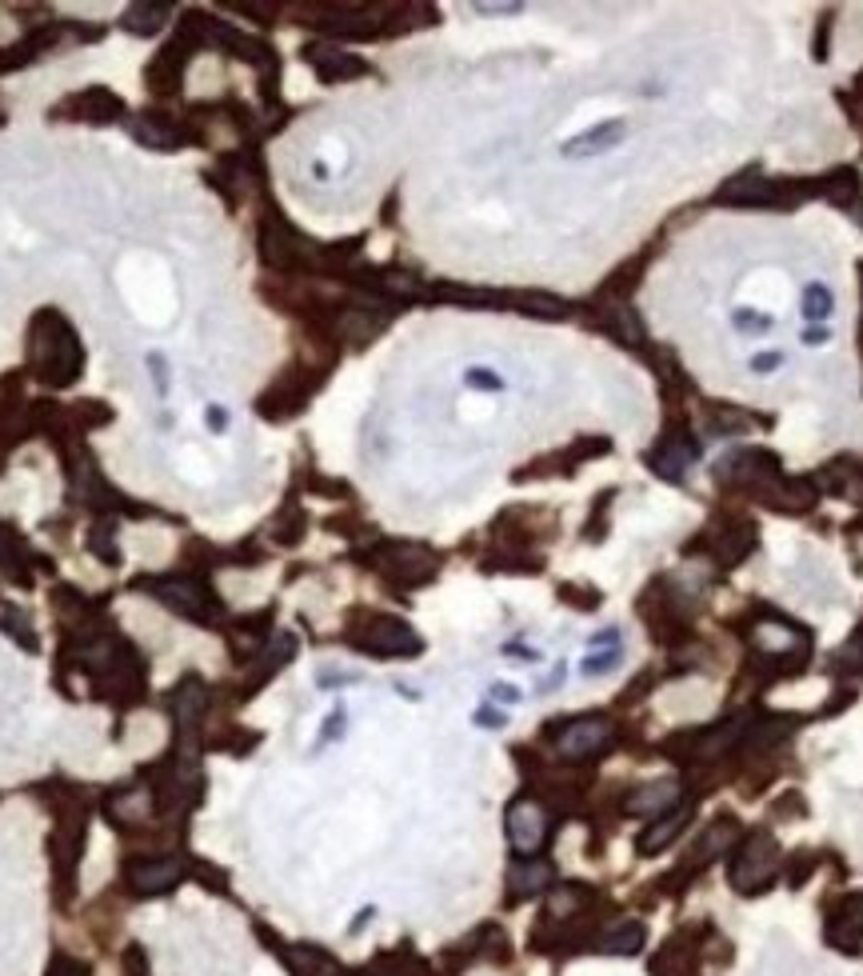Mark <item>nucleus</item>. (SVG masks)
Returning <instances> with one entry per match:
<instances>
[{
	"mask_svg": "<svg viewBox=\"0 0 863 976\" xmlns=\"http://www.w3.org/2000/svg\"><path fill=\"white\" fill-rule=\"evenodd\" d=\"M161 21H164L161 4H133V9L121 17L124 29L136 32V37H148V32H156V29H161Z\"/></svg>",
	"mask_w": 863,
	"mask_h": 976,
	"instance_id": "a878e982",
	"label": "nucleus"
},
{
	"mask_svg": "<svg viewBox=\"0 0 863 976\" xmlns=\"http://www.w3.org/2000/svg\"><path fill=\"white\" fill-rule=\"evenodd\" d=\"M752 548H756V528H752V524H731L728 533H720L716 541H711V553L720 556V565H740Z\"/></svg>",
	"mask_w": 863,
	"mask_h": 976,
	"instance_id": "412c9836",
	"label": "nucleus"
},
{
	"mask_svg": "<svg viewBox=\"0 0 863 976\" xmlns=\"http://www.w3.org/2000/svg\"><path fill=\"white\" fill-rule=\"evenodd\" d=\"M720 201H728V205H743V208L775 205V201H780V188L760 173H743V176H731L728 185L720 188Z\"/></svg>",
	"mask_w": 863,
	"mask_h": 976,
	"instance_id": "9b49d317",
	"label": "nucleus"
},
{
	"mask_svg": "<svg viewBox=\"0 0 863 976\" xmlns=\"http://www.w3.org/2000/svg\"><path fill=\"white\" fill-rule=\"evenodd\" d=\"M308 64L320 72V81H352V76H364L368 64L352 52L336 49V44H308Z\"/></svg>",
	"mask_w": 863,
	"mask_h": 976,
	"instance_id": "9d476101",
	"label": "nucleus"
},
{
	"mask_svg": "<svg viewBox=\"0 0 863 976\" xmlns=\"http://www.w3.org/2000/svg\"><path fill=\"white\" fill-rule=\"evenodd\" d=\"M691 461H696V449H691L684 436H671V441H664L660 449L648 456V464L664 476V481H684Z\"/></svg>",
	"mask_w": 863,
	"mask_h": 976,
	"instance_id": "f3484780",
	"label": "nucleus"
},
{
	"mask_svg": "<svg viewBox=\"0 0 863 976\" xmlns=\"http://www.w3.org/2000/svg\"><path fill=\"white\" fill-rule=\"evenodd\" d=\"M208 424H213V429H220V424H224V412L220 409H208Z\"/></svg>",
	"mask_w": 863,
	"mask_h": 976,
	"instance_id": "79ce46f5",
	"label": "nucleus"
},
{
	"mask_svg": "<svg viewBox=\"0 0 863 976\" xmlns=\"http://www.w3.org/2000/svg\"><path fill=\"white\" fill-rule=\"evenodd\" d=\"M780 360H783L780 352H768V357H756V360H752V369H756V372H772L775 364H780Z\"/></svg>",
	"mask_w": 863,
	"mask_h": 976,
	"instance_id": "58836bf2",
	"label": "nucleus"
},
{
	"mask_svg": "<svg viewBox=\"0 0 863 976\" xmlns=\"http://www.w3.org/2000/svg\"><path fill=\"white\" fill-rule=\"evenodd\" d=\"M832 312V292L823 285H808L803 288V317L808 320H828Z\"/></svg>",
	"mask_w": 863,
	"mask_h": 976,
	"instance_id": "c85d7f7f",
	"label": "nucleus"
},
{
	"mask_svg": "<svg viewBox=\"0 0 863 976\" xmlns=\"http://www.w3.org/2000/svg\"><path fill=\"white\" fill-rule=\"evenodd\" d=\"M492 700H500V705H516L520 692L512 689V685H492Z\"/></svg>",
	"mask_w": 863,
	"mask_h": 976,
	"instance_id": "c9c22d12",
	"label": "nucleus"
},
{
	"mask_svg": "<svg viewBox=\"0 0 863 976\" xmlns=\"http://www.w3.org/2000/svg\"><path fill=\"white\" fill-rule=\"evenodd\" d=\"M0 628H4V633H9V637L17 640L21 648L37 653V633H32L29 617H24L21 608H4V613H0Z\"/></svg>",
	"mask_w": 863,
	"mask_h": 976,
	"instance_id": "bb28decb",
	"label": "nucleus"
},
{
	"mask_svg": "<svg viewBox=\"0 0 863 976\" xmlns=\"http://www.w3.org/2000/svg\"><path fill=\"white\" fill-rule=\"evenodd\" d=\"M508 841L520 856H536L548 841V812L536 801H516L508 809Z\"/></svg>",
	"mask_w": 863,
	"mask_h": 976,
	"instance_id": "6e6552de",
	"label": "nucleus"
},
{
	"mask_svg": "<svg viewBox=\"0 0 863 976\" xmlns=\"http://www.w3.org/2000/svg\"><path fill=\"white\" fill-rule=\"evenodd\" d=\"M688 821H691V809H688V804H680V809L660 812V821H651L648 829H644V836H640V853H648V856L664 853V849H668V844L676 841V836H680L684 829H688Z\"/></svg>",
	"mask_w": 863,
	"mask_h": 976,
	"instance_id": "2eb2a0df",
	"label": "nucleus"
},
{
	"mask_svg": "<svg viewBox=\"0 0 863 976\" xmlns=\"http://www.w3.org/2000/svg\"><path fill=\"white\" fill-rule=\"evenodd\" d=\"M340 732H345V709H336L332 717H328V729L320 732V740H336Z\"/></svg>",
	"mask_w": 863,
	"mask_h": 976,
	"instance_id": "f704fd0d",
	"label": "nucleus"
},
{
	"mask_svg": "<svg viewBox=\"0 0 863 976\" xmlns=\"http://www.w3.org/2000/svg\"><path fill=\"white\" fill-rule=\"evenodd\" d=\"M345 640L360 653H372V657H412V653H420V637L397 617L364 620V625L348 628Z\"/></svg>",
	"mask_w": 863,
	"mask_h": 976,
	"instance_id": "f03ea898",
	"label": "nucleus"
},
{
	"mask_svg": "<svg viewBox=\"0 0 863 976\" xmlns=\"http://www.w3.org/2000/svg\"><path fill=\"white\" fill-rule=\"evenodd\" d=\"M616 665H620V648H596V653L579 665V672H584V677H604V672H612Z\"/></svg>",
	"mask_w": 863,
	"mask_h": 976,
	"instance_id": "2f4dec72",
	"label": "nucleus"
},
{
	"mask_svg": "<svg viewBox=\"0 0 863 976\" xmlns=\"http://www.w3.org/2000/svg\"><path fill=\"white\" fill-rule=\"evenodd\" d=\"M61 116L109 124V121H121L124 116V101H116L109 89H84V93H72L69 101L61 104Z\"/></svg>",
	"mask_w": 863,
	"mask_h": 976,
	"instance_id": "1a4fd4ad",
	"label": "nucleus"
},
{
	"mask_svg": "<svg viewBox=\"0 0 863 976\" xmlns=\"http://www.w3.org/2000/svg\"><path fill=\"white\" fill-rule=\"evenodd\" d=\"M640 945H644V928L636 925V921H628V925H620L616 933L604 936V953H616V956H631Z\"/></svg>",
	"mask_w": 863,
	"mask_h": 976,
	"instance_id": "cd10ccee",
	"label": "nucleus"
},
{
	"mask_svg": "<svg viewBox=\"0 0 863 976\" xmlns=\"http://www.w3.org/2000/svg\"><path fill=\"white\" fill-rule=\"evenodd\" d=\"M608 740H612L608 720H604V717H579V720H568V725L556 732V752H559V757H568V761H584V757H596Z\"/></svg>",
	"mask_w": 863,
	"mask_h": 976,
	"instance_id": "0eeeda50",
	"label": "nucleus"
},
{
	"mask_svg": "<svg viewBox=\"0 0 863 976\" xmlns=\"http://www.w3.org/2000/svg\"><path fill=\"white\" fill-rule=\"evenodd\" d=\"M748 725H752V720L728 717V720H723V725H720V729L703 732L700 744H696V752H700V757H720V752H728L731 744H736V740L743 737V729H748Z\"/></svg>",
	"mask_w": 863,
	"mask_h": 976,
	"instance_id": "5701e85b",
	"label": "nucleus"
},
{
	"mask_svg": "<svg viewBox=\"0 0 863 976\" xmlns=\"http://www.w3.org/2000/svg\"><path fill=\"white\" fill-rule=\"evenodd\" d=\"M472 9H476V12H492V17H496V12H520V4H472Z\"/></svg>",
	"mask_w": 863,
	"mask_h": 976,
	"instance_id": "a19ab883",
	"label": "nucleus"
},
{
	"mask_svg": "<svg viewBox=\"0 0 863 976\" xmlns=\"http://www.w3.org/2000/svg\"><path fill=\"white\" fill-rule=\"evenodd\" d=\"M823 340H828V332H823V329H812V332H808V345H823Z\"/></svg>",
	"mask_w": 863,
	"mask_h": 976,
	"instance_id": "37998d69",
	"label": "nucleus"
},
{
	"mask_svg": "<svg viewBox=\"0 0 863 976\" xmlns=\"http://www.w3.org/2000/svg\"><path fill=\"white\" fill-rule=\"evenodd\" d=\"M29 568H32V553L24 548L17 528L0 524V573H9L12 581H29Z\"/></svg>",
	"mask_w": 863,
	"mask_h": 976,
	"instance_id": "aec40b11",
	"label": "nucleus"
},
{
	"mask_svg": "<svg viewBox=\"0 0 863 976\" xmlns=\"http://www.w3.org/2000/svg\"><path fill=\"white\" fill-rule=\"evenodd\" d=\"M133 136L144 144V148H181V133L176 129H168L164 121H136L133 124Z\"/></svg>",
	"mask_w": 863,
	"mask_h": 976,
	"instance_id": "393cba45",
	"label": "nucleus"
},
{
	"mask_svg": "<svg viewBox=\"0 0 863 976\" xmlns=\"http://www.w3.org/2000/svg\"><path fill=\"white\" fill-rule=\"evenodd\" d=\"M828 941H832L835 948H847V953L863 948V896H852V901L835 913L832 928H828Z\"/></svg>",
	"mask_w": 863,
	"mask_h": 976,
	"instance_id": "a211bd4d",
	"label": "nucleus"
},
{
	"mask_svg": "<svg viewBox=\"0 0 863 976\" xmlns=\"http://www.w3.org/2000/svg\"><path fill=\"white\" fill-rule=\"evenodd\" d=\"M144 588L181 617L213 620V593L196 576H153V581H144Z\"/></svg>",
	"mask_w": 863,
	"mask_h": 976,
	"instance_id": "20e7f679",
	"label": "nucleus"
},
{
	"mask_svg": "<svg viewBox=\"0 0 863 976\" xmlns=\"http://www.w3.org/2000/svg\"><path fill=\"white\" fill-rule=\"evenodd\" d=\"M736 836H740V829H736V821H716L708 829V833L696 841V853H691V869H700V864H711L716 856L723 853V849H731L736 844Z\"/></svg>",
	"mask_w": 863,
	"mask_h": 976,
	"instance_id": "4be33fe9",
	"label": "nucleus"
},
{
	"mask_svg": "<svg viewBox=\"0 0 863 976\" xmlns=\"http://www.w3.org/2000/svg\"><path fill=\"white\" fill-rule=\"evenodd\" d=\"M512 309L532 312V317H548V320L568 317V305L559 297H548V292H512Z\"/></svg>",
	"mask_w": 863,
	"mask_h": 976,
	"instance_id": "b1692460",
	"label": "nucleus"
},
{
	"mask_svg": "<svg viewBox=\"0 0 863 976\" xmlns=\"http://www.w3.org/2000/svg\"><path fill=\"white\" fill-rule=\"evenodd\" d=\"M49 976H89L84 973L81 960H72V956H52V965H49Z\"/></svg>",
	"mask_w": 863,
	"mask_h": 976,
	"instance_id": "72a5a7b5",
	"label": "nucleus"
},
{
	"mask_svg": "<svg viewBox=\"0 0 863 976\" xmlns=\"http://www.w3.org/2000/svg\"><path fill=\"white\" fill-rule=\"evenodd\" d=\"M468 384H476V389H500V381L487 377V372H468Z\"/></svg>",
	"mask_w": 863,
	"mask_h": 976,
	"instance_id": "ea45409f",
	"label": "nucleus"
},
{
	"mask_svg": "<svg viewBox=\"0 0 863 976\" xmlns=\"http://www.w3.org/2000/svg\"><path fill=\"white\" fill-rule=\"evenodd\" d=\"M184 873H188L184 856H141V861H129V869H124L129 888L136 896H164L184 881Z\"/></svg>",
	"mask_w": 863,
	"mask_h": 976,
	"instance_id": "423d86ee",
	"label": "nucleus"
},
{
	"mask_svg": "<svg viewBox=\"0 0 863 976\" xmlns=\"http://www.w3.org/2000/svg\"><path fill=\"white\" fill-rule=\"evenodd\" d=\"M173 712H176V725H181V732H188V737H193L196 725H201L204 712H208V689H204L201 677H184L181 685H176Z\"/></svg>",
	"mask_w": 863,
	"mask_h": 976,
	"instance_id": "f8f14e48",
	"label": "nucleus"
},
{
	"mask_svg": "<svg viewBox=\"0 0 863 976\" xmlns=\"http://www.w3.org/2000/svg\"><path fill=\"white\" fill-rule=\"evenodd\" d=\"M835 668H840V672H855V677L863 672V628L835 653Z\"/></svg>",
	"mask_w": 863,
	"mask_h": 976,
	"instance_id": "c756f323",
	"label": "nucleus"
},
{
	"mask_svg": "<svg viewBox=\"0 0 863 976\" xmlns=\"http://www.w3.org/2000/svg\"><path fill=\"white\" fill-rule=\"evenodd\" d=\"M608 329L616 332V337L620 340H640V320L631 317L628 309H624V305H612V312H608Z\"/></svg>",
	"mask_w": 863,
	"mask_h": 976,
	"instance_id": "7c9ffc66",
	"label": "nucleus"
},
{
	"mask_svg": "<svg viewBox=\"0 0 863 976\" xmlns=\"http://www.w3.org/2000/svg\"><path fill=\"white\" fill-rule=\"evenodd\" d=\"M29 364L49 389H69L81 377L84 349L61 312H37L29 329Z\"/></svg>",
	"mask_w": 863,
	"mask_h": 976,
	"instance_id": "f257e3e1",
	"label": "nucleus"
},
{
	"mask_svg": "<svg viewBox=\"0 0 863 976\" xmlns=\"http://www.w3.org/2000/svg\"><path fill=\"white\" fill-rule=\"evenodd\" d=\"M855 188H860L855 173H835L832 181L823 185V193L832 196V201H840V205H847V201H855Z\"/></svg>",
	"mask_w": 863,
	"mask_h": 976,
	"instance_id": "473e14b6",
	"label": "nucleus"
},
{
	"mask_svg": "<svg viewBox=\"0 0 863 976\" xmlns=\"http://www.w3.org/2000/svg\"><path fill=\"white\" fill-rule=\"evenodd\" d=\"M548 884H552V864L548 861H536V856H528V861L512 864V873H508V896H512V901H528V896L544 893Z\"/></svg>",
	"mask_w": 863,
	"mask_h": 976,
	"instance_id": "dca6fc26",
	"label": "nucleus"
},
{
	"mask_svg": "<svg viewBox=\"0 0 863 976\" xmlns=\"http://www.w3.org/2000/svg\"><path fill=\"white\" fill-rule=\"evenodd\" d=\"M736 325H743V329H768L772 320H768V317H752V312H736Z\"/></svg>",
	"mask_w": 863,
	"mask_h": 976,
	"instance_id": "e433bc0d",
	"label": "nucleus"
},
{
	"mask_svg": "<svg viewBox=\"0 0 863 976\" xmlns=\"http://www.w3.org/2000/svg\"><path fill=\"white\" fill-rule=\"evenodd\" d=\"M676 801H680V781H651L631 792L628 801H624V809H628L631 816H660V812L676 809Z\"/></svg>",
	"mask_w": 863,
	"mask_h": 976,
	"instance_id": "4468645a",
	"label": "nucleus"
},
{
	"mask_svg": "<svg viewBox=\"0 0 863 976\" xmlns=\"http://www.w3.org/2000/svg\"><path fill=\"white\" fill-rule=\"evenodd\" d=\"M260 253H265V260L273 268H292L308 248H305V240L296 237V233H288L285 225L268 220V225L260 228Z\"/></svg>",
	"mask_w": 863,
	"mask_h": 976,
	"instance_id": "ddd939ff",
	"label": "nucleus"
},
{
	"mask_svg": "<svg viewBox=\"0 0 863 976\" xmlns=\"http://www.w3.org/2000/svg\"><path fill=\"white\" fill-rule=\"evenodd\" d=\"M624 133H628V124H624V121H604V124H596L592 133L572 136V141L564 144V156H599V153H608L612 144H620Z\"/></svg>",
	"mask_w": 863,
	"mask_h": 976,
	"instance_id": "6ab92c4d",
	"label": "nucleus"
},
{
	"mask_svg": "<svg viewBox=\"0 0 863 976\" xmlns=\"http://www.w3.org/2000/svg\"><path fill=\"white\" fill-rule=\"evenodd\" d=\"M772 864H775L772 833L756 829V833H748L740 856H736V864H731V884H736L740 893H760L763 884L772 881Z\"/></svg>",
	"mask_w": 863,
	"mask_h": 976,
	"instance_id": "39448f33",
	"label": "nucleus"
},
{
	"mask_svg": "<svg viewBox=\"0 0 863 976\" xmlns=\"http://www.w3.org/2000/svg\"><path fill=\"white\" fill-rule=\"evenodd\" d=\"M476 725H484V729H500V725H504V717H500L496 709H480L476 712Z\"/></svg>",
	"mask_w": 863,
	"mask_h": 976,
	"instance_id": "4c0bfd02",
	"label": "nucleus"
},
{
	"mask_svg": "<svg viewBox=\"0 0 863 976\" xmlns=\"http://www.w3.org/2000/svg\"><path fill=\"white\" fill-rule=\"evenodd\" d=\"M377 573L384 576L388 585L397 588H417L424 581L436 576V556L420 545H404V541H392V545L377 548Z\"/></svg>",
	"mask_w": 863,
	"mask_h": 976,
	"instance_id": "7ed1b4c3",
	"label": "nucleus"
}]
</instances>
